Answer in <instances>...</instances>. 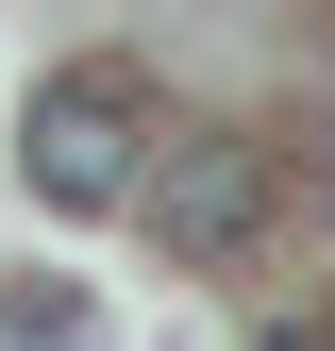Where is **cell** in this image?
Instances as JSON below:
<instances>
[{"label": "cell", "instance_id": "3957f363", "mask_svg": "<svg viewBox=\"0 0 335 351\" xmlns=\"http://www.w3.org/2000/svg\"><path fill=\"white\" fill-rule=\"evenodd\" d=\"M101 335V301H67V285H17L0 301V351H84Z\"/></svg>", "mask_w": 335, "mask_h": 351}, {"label": "cell", "instance_id": "277c9868", "mask_svg": "<svg viewBox=\"0 0 335 351\" xmlns=\"http://www.w3.org/2000/svg\"><path fill=\"white\" fill-rule=\"evenodd\" d=\"M251 351H335V335H302V318H268V335H251Z\"/></svg>", "mask_w": 335, "mask_h": 351}, {"label": "cell", "instance_id": "6da1fadb", "mask_svg": "<svg viewBox=\"0 0 335 351\" xmlns=\"http://www.w3.org/2000/svg\"><path fill=\"white\" fill-rule=\"evenodd\" d=\"M135 151H151V84H135V67H67V84H34L17 167H34V201H51V217H117V201H135Z\"/></svg>", "mask_w": 335, "mask_h": 351}, {"label": "cell", "instance_id": "7a4b0ae2", "mask_svg": "<svg viewBox=\"0 0 335 351\" xmlns=\"http://www.w3.org/2000/svg\"><path fill=\"white\" fill-rule=\"evenodd\" d=\"M268 201H285V167L251 151V134H168V151H135V217L185 268H235L251 234H268Z\"/></svg>", "mask_w": 335, "mask_h": 351}]
</instances>
